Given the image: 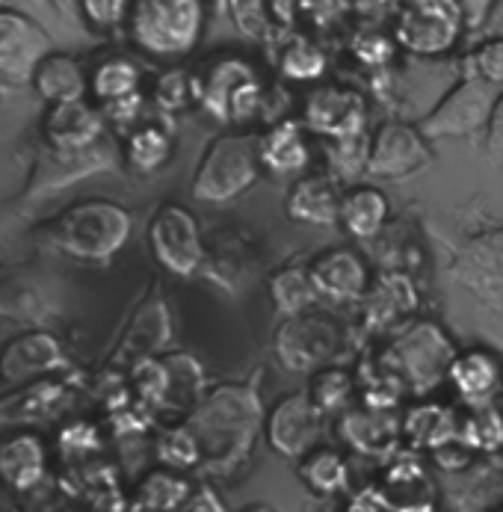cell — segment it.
<instances>
[{"label":"cell","mask_w":503,"mask_h":512,"mask_svg":"<svg viewBox=\"0 0 503 512\" xmlns=\"http://www.w3.org/2000/svg\"><path fill=\"white\" fill-rule=\"evenodd\" d=\"M326 66H329L326 54L308 39L288 42L279 57V72L290 83H317L326 74Z\"/></svg>","instance_id":"obj_25"},{"label":"cell","mask_w":503,"mask_h":512,"mask_svg":"<svg viewBox=\"0 0 503 512\" xmlns=\"http://www.w3.org/2000/svg\"><path fill=\"white\" fill-rule=\"evenodd\" d=\"M486 157L495 163H503V92H498V101H495V110H492V119L486 128Z\"/></svg>","instance_id":"obj_32"},{"label":"cell","mask_w":503,"mask_h":512,"mask_svg":"<svg viewBox=\"0 0 503 512\" xmlns=\"http://www.w3.org/2000/svg\"><path fill=\"white\" fill-rule=\"evenodd\" d=\"M468 74L486 80L495 89H503V36H492L480 42L468 54Z\"/></svg>","instance_id":"obj_30"},{"label":"cell","mask_w":503,"mask_h":512,"mask_svg":"<svg viewBox=\"0 0 503 512\" xmlns=\"http://www.w3.org/2000/svg\"><path fill=\"white\" fill-rule=\"evenodd\" d=\"M48 474V444L33 430H9L0 436V486L9 492H33Z\"/></svg>","instance_id":"obj_15"},{"label":"cell","mask_w":503,"mask_h":512,"mask_svg":"<svg viewBox=\"0 0 503 512\" xmlns=\"http://www.w3.org/2000/svg\"><path fill=\"white\" fill-rule=\"evenodd\" d=\"M314 137L341 143L364 134L367 122V104L356 89L350 86H314L305 95L302 119H299Z\"/></svg>","instance_id":"obj_10"},{"label":"cell","mask_w":503,"mask_h":512,"mask_svg":"<svg viewBox=\"0 0 503 512\" xmlns=\"http://www.w3.org/2000/svg\"><path fill=\"white\" fill-rule=\"evenodd\" d=\"M317 406L305 394H293L282 400L270 418V441L279 453L299 456L314 447L317 436Z\"/></svg>","instance_id":"obj_19"},{"label":"cell","mask_w":503,"mask_h":512,"mask_svg":"<svg viewBox=\"0 0 503 512\" xmlns=\"http://www.w3.org/2000/svg\"><path fill=\"white\" fill-rule=\"evenodd\" d=\"M430 163V140L418 125L382 122L367 140V175L373 178H409Z\"/></svg>","instance_id":"obj_9"},{"label":"cell","mask_w":503,"mask_h":512,"mask_svg":"<svg viewBox=\"0 0 503 512\" xmlns=\"http://www.w3.org/2000/svg\"><path fill=\"white\" fill-rule=\"evenodd\" d=\"M134 234V217L110 199H83L51 222V243L80 264L113 261Z\"/></svg>","instance_id":"obj_2"},{"label":"cell","mask_w":503,"mask_h":512,"mask_svg":"<svg viewBox=\"0 0 503 512\" xmlns=\"http://www.w3.org/2000/svg\"><path fill=\"white\" fill-rule=\"evenodd\" d=\"M456 3L462 9L468 30H483L489 24V18L495 15V6H498V0H456Z\"/></svg>","instance_id":"obj_33"},{"label":"cell","mask_w":503,"mask_h":512,"mask_svg":"<svg viewBox=\"0 0 503 512\" xmlns=\"http://www.w3.org/2000/svg\"><path fill=\"white\" fill-rule=\"evenodd\" d=\"M498 89L486 80L465 74L430 113L418 122L427 140H471L486 137Z\"/></svg>","instance_id":"obj_6"},{"label":"cell","mask_w":503,"mask_h":512,"mask_svg":"<svg viewBox=\"0 0 503 512\" xmlns=\"http://www.w3.org/2000/svg\"><path fill=\"white\" fill-rule=\"evenodd\" d=\"M308 276L320 299H329L338 305L356 302L370 288V270L364 258L350 246H335V249L320 252L308 264Z\"/></svg>","instance_id":"obj_13"},{"label":"cell","mask_w":503,"mask_h":512,"mask_svg":"<svg viewBox=\"0 0 503 512\" xmlns=\"http://www.w3.org/2000/svg\"><path fill=\"white\" fill-rule=\"evenodd\" d=\"M208 27V0H134L128 42L145 60L175 66L187 60Z\"/></svg>","instance_id":"obj_1"},{"label":"cell","mask_w":503,"mask_h":512,"mask_svg":"<svg viewBox=\"0 0 503 512\" xmlns=\"http://www.w3.org/2000/svg\"><path fill=\"white\" fill-rule=\"evenodd\" d=\"M252 512H270V510H252Z\"/></svg>","instance_id":"obj_35"},{"label":"cell","mask_w":503,"mask_h":512,"mask_svg":"<svg viewBox=\"0 0 503 512\" xmlns=\"http://www.w3.org/2000/svg\"><path fill=\"white\" fill-rule=\"evenodd\" d=\"M270 291H273V299L279 305V311L285 314H299L305 311L314 299H317V291L311 285V276H308V267H285L273 276L270 282Z\"/></svg>","instance_id":"obj_26"},{"label":"cell","mask_w":503,"mask_h":512,"mask_svg":"<svg viewBox=\"0 0 503 512\" xmlns=\"http://www.w3.org/2000/svg\"><path fill=\"white\" fill-rule=\"evenodd\" d=\"M131 3L134 0H77L83 21L98 30V33H110L128 24L131 15Z\"/></svg>","instance_id":"obj_28"},{"label":"cell","mask_w":503,"mask_h":512,"mask_svg":"<svg viewBox=\"0 0 503 512\" xmlns=\"http://www.w3.org/2000/svg\"><path fill=\"white\" fill-rule=\"evenodd\" d=\"M6 3H9V0H0V6H6Z\"/></svg>","instance_id":"obj_34"},{"label":"cell","mask_w":503,"mask_h":512,"mask_svg":"<svg viewBox=\"0 0 503 512\" xmlns=\"http://www.w3.org/2000/svg\"><path fill=\"white\" fill-rule=\"evenodd\" d=\"M350 388H353V382H350V376L344 370H323L314 379L308 397H311V403L320 412H332V409H338L350 397Z\"/></svg>","instance_id":"obj_31"},{"label":"cell","mask_w":503,"mask_h":512,"mask_svg":"<svg viewBox=\"0 0 503 512\" xmlns=\"http://www.w3.org/2000/svg\"><path fill=\"white\" fill-rule=\"evenodd\" d=\"M456 282L486 299H503V237H489L465 249L456 261Z\"/></svg>","instance_id":"obj_20"},{"label":"cell","mask_w":503,"mask_h":512,"mask_svg":"<svg viewBox=\"0 0 503 512\" xmlns=\"http://www.w3.org/2000/svg\"><path fill=\"white\" fill-rule=\"evenodd\" d=\"M261 175L264 169L258 160V137L222 134L205 148L190 190L199 205H228L252 190Z\"/></svg>","instance_id":"obj_4"},{"label":"cell","mask_w":503,"mask_h":512,"mask_svg":"<svg viewBox=\"0 0 503 512\" xmlns=\"http://www.w3.org/2000/svg\"><path fill=\"white\" fill-rule=\"evenodd\" d=\"M308 128L296 119H282L276 125H270L261 137H258V160L264 175L276 178V181H296L302 175H308L311 160H314V148L308 140Z\"/></svg>","instance_id":"obj_14"},{"label":"cell","mask_w":503,"mask_h":512,"mask_svg":"<svg viewBox=\"0 0 503 512\" xmlns=\"http://www.w3.org/2000/svg\"><path fill=\"white\" fill-rule=\"evenodd\" d=\"M51 51V36L30 15L0 6V83L30 86L39 63Z\"/></svg>","instance_id":"obj_8"},{"label":"cell","mask_w":503,"mask_h":512,"mask_svg":"<svg viewBox=\"0 0 503 512\" xmlns=\"http://www.w3.org/2000/svg\"><path fill=\"white\" fill-rule=\"evenodd\" d=\"M148 246L154 261L178 279L196 276L205 264L199 220L178 202H163L154 211L148 222Z\"/></svg>","instance_id":"obj_7"},{"label":"cell","mask_w":503,"mask_h":512,"mask_svg":"<svg viewBox=\"0 0 503 512\" xmlns=\"http://www.w3.org/2000/svg\"><path fill=\"white\" fill-rule=\"evenodd\" d=\"M391 214V202L379 187L370 184H356L344 190L341 199V220L338 225L353 237V240H373Z\"/></svg>","instance_id":"obj_21"},{"label":"cell","mask_w":503,"mask_h":512,"mask_svg":"<svg viewBox=\"0 0 503 512\" xmlns=\"http://www.w3.org/2000/svg\"><path fill=\"white\" fill-rule=\"evenodd\" d=\"M193 101V74H184L181 69H169L157 77L154 83V104L163 113H178Z\"/></svg>","instance_id":"obj_29"},{"label":"cell","mask_w":503,"mask_h":512,"mask_svg":"<svg viewBox=\"0 0 503 512\" xmlns=\"http://www.w3.org/2000/svg\"><path fill=\"white\" fill-rule=\"evenodd\" d=\"M468 33L456 0H403L394 21V42L412 57H447Z\"/></svg>","instance_id":"obj_5"},{"label":"cell","mask_w":503,"mask_h":512,"mask_svg":"<svg viewBox=\"0 0 503 512\" xmlns=\"http://www.w3.org/2000/svg\"><path fill=\"white\" fill-rule=\"evenodd\" d=\"M107 116L95 101L51 104L42 116V137L51 151H89L101 143Z\"/></svg>","instance_id":"obj_12"},{"label":"cell","mask_w":503,"mask_h":512,"mask_svg":"<svg viewBox=\"0 0 503 512\" xmlns=\"http://www.w3.org/2000/svg\"><path fill=\"white\" fill-rule=\"evenodd\" d=\"M302 483L317 495H335L347 486V462L335 450H311L299 465Z\"/></svg>","instance_id":"obj_24"},{"label":"cell","mask_w":503,"mask_h":512,"mask_svg":"<svg viewBox=\"0 0 503 512\" xmlns=\"http://www.w3.org/2000/svg\"><path fill=\"white\" fill-rule=\"evenodd\" d=\"M462 441L474 450H498L503 444V415L495 406L471 409L462 424Z\"/></svg>","instance_id":"obj_27"},{"label":"cell","mask_w":503,"mask_h":512,"mask_svg":"<svg viewBox=\"0 0 503 512\" xmlns=\"http://www.w3.org/2000/svg\"><path fill=\"white\" fill-rule=\"evenodd\" d=\"M444 376H447L453 394L468 409L492 406V400L498 397V391L503 388L501 359L495 353H489V350H465V353H456L450 359Z\"/></svg>","instance_id":"obj_16"},{"label":"cell","mask_w":503,"mask_h":512,"mask_svg":"<svg viewBox=\"0 0 503 512\" xmlns=\"http://www.w3.org/2000/svg\"><path fill=\"white\" fill-rule=\"evenodd\" d=\"M341 199H344V190H341L338 178L302 175L290 187L288 199H285V214L299 225L332 228L341 220Z\"/></svg>","instance_id":"obj_17"},{"label":"cell","mask_w":503,"mask_h":512,"mask_svg":"<svg viewBox=\"0 0 503 512\" xmlns=\"http://www.w3.org/2000/svg\"><path fill=\"white\" fill-rule=\"evenodd\" d=\"M193 101L222 125H246L264 113L267 86L249 60L225 54L193 74Z\"/></svg>","instance_id":"obj_3"},{"label":"cell","mask_w":503,"mask_h":512,"mask_svg":"<svg viewBox=\"0 0 503 512\" xmlns=\"http://www.w3.org/2000/svg\"><path fill=\"white\" fill-rule=\"evenodd\" d=\"M30 86L36 89V95L51 107V104H69V101H83L89 95V72L86 66L72 57V54H60L51 51L39 69L33 74Z\"/></svg>","instance_id":"obj_18"},{"label":"cell","mask_w":503,"mask_h":512,"mask_svg":"<svg viewBox=\"0 0 503 512\" xmlns=\"http://www.w3.org/2000/svg\"><path fill=\"white\" fill-rule=\"evenodd\" d=\"M495 512H503V507H501V510H495Z\"/></svg>","instance_id":"obj_36"},{"label":"cell","mask_w":503,"mask_h":512,"mask_svg":"<svg viewBox=\"0 0 503 512\" xmlns=\"http://www.w3.org/2000/svg\"><path fill=\"white\" fill-rule=\"evenodd\" d=\"M172 151H175L172 131L157 122H140L125 134L122 143V157L128 169L137 175H154L157 169H163L172 160Z\"/></svg>","instance_id":"obj_23"},{"label":"cell","mask_w":503,"mask_h":512,"mask_svg":"<svg viewBox=\"0 0 503 512\" xmlns=\"http://www.w3.org/2000/svg\"><path fill=\"white\" fill-rule=\"evenodd\" d=\"M63 367H66V350L45 329L21 332L12 341H6L0 350V379L18 388L48 379Z\"/></svg>","instance_id":"obj_11"},{"label":"cell","mask_w":503,"mask_h":512,"mask_svg":"<svg viewBox=\"0 0 503 512\" xmlns=\"http://www.w3.org/2000/svg\"><path fill=\"white\" fill-rule=\"evenodd\" d=\"M140 92H143V72L131 57L113 54L95 63V69H89V98L98 107H110Z\"/></svg>","instance_id":"obj_22"}]
</instances>
